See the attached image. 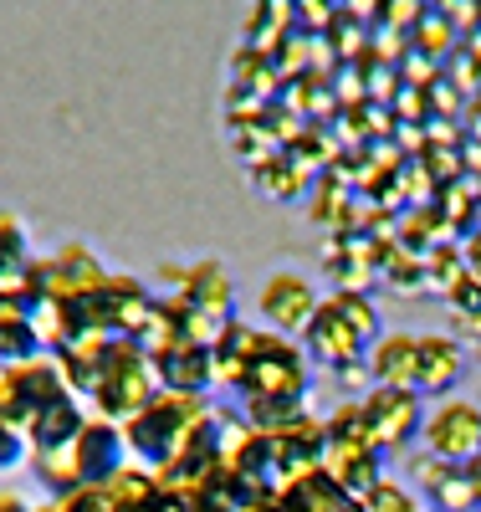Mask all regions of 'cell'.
Listing matches in <instances>:
<instances>
[{
  "label": "cell",
  "instance_id": "cell-1",
  "mask_svg": "<svg viewBox=\"0 0 481 512\" xmlns=\"http://www.w3.org/2000/svg\"><path fill=\"white\" fill-rule=\"evenodd\" d=\"M215 415V400L205 395H174L159 390L134 420H123V441H128V461L149 466V472H164V466L180 456Z\"/></svg>",
  "mask_w": 481,
  "mask_h": 512
},
{
  "label": "cell",
  "instance_id": "cell-2",
  "mask_svg": "<svg viewBox=\"0 0 481 512\" xmlns=\"http://www.w3.org/2000/svg\"><path fill=\"white\" fill-rule=\"evenodd\" d=\"M159 395V379H154V364L149 354L134 344V338H113V349L93 379V390H87V400H93V410L113 425L134 420L149 400Z\"/></svg>",
  "mask_w": 481,
  "mask_h": 512
},
{
  "label": "cell",
  "instance_id": "cell-3",
  "mask_svg": "<svg viewBox=\"0 0 481 512\" xmlns=\"http://www.w3.org/2000/svg\"><path fill=\"white\" fill-rule=\"evenodd\" d=\"M67 390V374L57 364V354H36L26 364H6L0 369V415L16 420V425H31L47 405H57Z\"/></svg>",
  "mask_w": 481,
  "mask_h": 512
},
{
  "label": "cell",
  "instance_id": "cell-4",
  "mask_svg": "<svg viewBox=\"0 0 481 512\" xmlns=\"http://www.w3.org/2000/svg\"><path fill=\"white\" fill-rule=\"evenodd\" d=\"M364 405V425H369V441L389 456V451H410L420 441V425H425V395L420 390H395V384H369L359 395Z\"/></svg>",
  "mask_w": 481,
  "mask_h": 512
},
{
  "label": "cell",
  "instance_id": "cell-5",
  "mask_svg": "<svg viewBox=\"0 0 481 512\" xmlns=\"http://www.w3.org/2000/svg\"><path fill=\"white\" fill-rule=\"evenodd\" d=\"M62 456H67V472H72L77 487H108L128 466L123 425H113L103 415H87V425L72 436V446H62Z\"/></svg>",
  "mask_w": 481,
  "mask_h": 512
},
{
  "label": "cell",
  "instance_id": "cell-6",
  "mask_svg": "<svg viewBox=\"0 0 481 512\" xmlns=\"http://www.w3.org/2000/svg\"><path fill=\"white\" fill-rule=\"evenodd\" d=\"M420 446L441 461L466 466L481 451V405L466 395L435 400V410H425V425H420Z\"/></svg>",
  "mask_w": 481,
  "mask_h": 512
},
{
  "label": "cell",
  "instance_id": "cell-7",
  "mask_svg": "<svg viewBox=\"0 0 481 512\" xmlns=\"http://www.w3.org/2000/svg\"><path fill=\"white\" fill-rule=\"evenodd\" d=\"M318 303H323V297H318L313 277H302V272H272L267 282H261V292H256V323L282 333V338H297L302 328L313 323Z\"/></svg>",
  "mask_w": 481,
  "mask_h": 512
},
{
  "label": "cell",
  "instance_id": "cell-8",
  "mask_svg": "<svg viewBox=\"0 0 481 512\" xmlns=\"http://www.w3.org/2000/svg\"><path fill=\"white\" fill-rule=\"evenodd\" d=\"M405 482L420 492V502H425L430 512H476L466 466H456V461H441V456L420 451V456L405 461Z\"/></svg>",
  "mask_w": 481,
  "mask_h": 512
},
{
  "label": "cell",
  "instance_id": "cell-9",
  "mask_svg": "<svg viewBox=\"0 0 481 512\" xmlns=\"http://www.w3.org/2000/svg\"><path fill=\"white\" fill-rule=\"evenodd\" d=\"M318 472L338 487V492H348V497H364L379 477H384V451L374 446V441H364V436H354V441H338V436H328L323 441V466Z\"/></svg>",
  "mask_w": 481,
  "mask_h": 512
},
{
  "label": "cell",
  "instance_id": "cell-10",
  "mask_svg": "<svg viewBox=\"0 0 481 512\" xmlns=\"http://www.w3.org/2000/svg\"><path fill=\"white\" fill-rule=\"evenodd\" d=\"M302 338V354H308V364H323V369H343V364H354V359H364L369 354V344L348 328V318L328 303H318V313H313V323L297 333Z\"/></svg>",
  "mask_w": 481,
  "mask_h": 512
},
{
  "label": "cell",
  "instance_id": "cell-11",
  "mask_svg": "<svg viewBox=\"0 0 481 512\" xmlns=\"http://www.w3.org/2000/svg\"><path fill=\"white\" fill-rule=\"evenodd\" d=\"M261 441H267V451H272V461H277V472H282V482L287 477H308V472H318L323 466V420L308 410V415H297V420H287V425H277V431H261Z\"/></svg>",
  "mask_w": 481,
  "mask_h": 512
},
{
  "label": "cell",
  "instance_id": "cell-12",
  "mask_svg": "<svg viewBox=\"0 0 481 512\" xmlns=\"http://www.w3.org/2000/svg\"><path fill=\"white\" fill-rule=\"evenodd\" d=\"M466 379V349L451 333H420V364H415V390L430 400L456 395V384Z\"/></svg>",
  "mask_w": 481,
  "mask_h": 512
},
{
  "label": "cell",
  "instance_id": "cell-13",
  "mask_svg": "<svg viewBox=\"0 0 481 512\" xmlns=\"http://www.w3.org/2000/svg\"><path fill=\"white\" fill-rule=\"evenodd\" d=\"M154 379L159 390H174V395H205L215 374H210V344H195V338H180V344L159 349L154 359Z\"/></svg>",
  "mask_w": 481,
  "mask_h": 512
},
{
  "label": "cell",
  "instance_id": "cell-14",
  "mask_svg": "<svg viewBox=\"0 0 481 512\" xmlns=\"http://www.w3.org/2000/svg\"><path fill=\"white\" fill-rule=\"evenodd\" d=\"M369 379L374 384H395V390H415V364H420V333H379L369 354Z\"/></svg>",
  "mask_w": 481,
  "mask_h": 512
},
{
  "label": "cell",
  "instance_id": "cell-15",
  "mask_svg": "<svg viewBox=\"0 0 481 512\" xmlns=\"http://www.w3.org/2000/svg\"><path fill=\"white\" fill-rule=\"evenodd\" d=\"M277 512H359V502L338 492L323 472H308V477H287L272 497Z\"/></svg>",
  "mask_w": 481,
  "mask_h": 512
},
{
  "label": "cell",
  "instance_id": "cell-16",
  "mask_svg": "<svg viewBox=\"0 0 481 512\" xmlns=\"http://www.w3.org/2000/svg\"><path fill=\"white\" fill-rule=\"evenodd\" d=\"M180 303H190V308H200V313H210V318H236L231 313V303H236V292H231V277H226V267L221 262H200V267H190L185 272V287H180Z\"/></svg>",
  "mask_w": 481,
  "mask_h": 512
},
{
  "label": "cell",
  "instance_id": "cell-17",
  "mask_svg": "<svg viewBox=\"0 0 481 512\" xmlns=\"http://www.w3.org/2000/svg\"><path fill=\"white\" fill-rule=\"evenodd\" d=\"M87 425V410H82V400L77 395H62L57 405H47L31 425H26V436H31V451H62V446H72V436Z\"/></svg>",
  "mask_w": 481,
  "mask_h": 512
},
{
  "label": "cell",
  "instance_id": "cell-18",
  "mask_svg": "<svg viewBox=\"0 0 481 512\" xmlns=\"http://www.w3.org/2000/svg\"><path fill=\"white\" fill-rule=\"evenodd\" d=\"M36 354H47V349H41V333H36L31 313L21 303H6V297H0V369L26 364Z\"/></svg>",
  "mask_w": 481,
  "mask_h": 512
},
{
  "label": "cell",
  "instance_id": "cell-19",
  "mask_svg": "<svg viewBox=\"0 0 481 512\" xmlns=\"http://www.w3.org/2000/svg\"><path fill=\"white\" fill-rule=\"evenodd\" d=\"M359 512H430L420 502V492L405 482V477H379L364 497H359Z\"/></svg>",
  "mask_w": 481,
  "mask_h": 512
},
{
  "label": "cell",
  "instance_id": "cell-20",
  "mask_svg": "<svg viewBox=\"0 0 481 512\" xmlns=\"http://www.w3.org/2000/svg\"><path fill=\"white\" fill-rule=\"evenodd\" d=\"M21 466H31V436H26V425L0 415V477L21 472Z\"/></svg>",
  "mask_w": 481,
  "mask_h": 512
},
{
  "label": "cell",
  "instance_id": "cell-21",
  "mask_svg": "<svg viewBox=\"0 0 481 512\" xmlns=\"http://www.w3.org/2000/svg\"><path fill=\"white\" fill-rule=\"evenodd\" d=\"M52 507H57V512H118L103 487H77V492H67V497L52 502Z\"/></svg>",
  "mask_w": 481,
  "mask_h": 512
},
{
  "label": "cell",
  "instance_id": "cell-22",
  "mask_svg": "<svg viewBox=\"0 0 481 512\" xmlns=\"http://www.w3.org/2000/svg\"><path fill=\"white\" fill-rule=\"evenodd\" d=\"M0 512H41V507H31L21 492H11V487H0Z\"/></svg>",
  "mask_w": 481,
  "mask_h": 512
},
{
  "label": "cell",
  "instance_id": "cell-23",
  "mask_svg": "<svg viewBox=\"0 0 481 512\" xmlns=\"http://www.w3.org/2000/svg\"><path fill=\"white\" fill-rule=\"evenodd\" d=\"M466 482H471V502H476V512H481V451L466 461Z\"/></svg>",
  "mask_w": 481,
  "mask_h": 512
},
{
  "label": "cell",
  "instance_id": "cell-24",
  "mask_svg": "<svg viewBox=\"0 0 481 512\" xmlns=\"http://www.w3.org/2000/svg\"><path fill=\"white\" fill-rule=\"evenodd\" d=\"M41 512H57V507H41Z\"/></svg>",
  "mask_w": 481,
  "mask_h": 512
}]
</instances>
